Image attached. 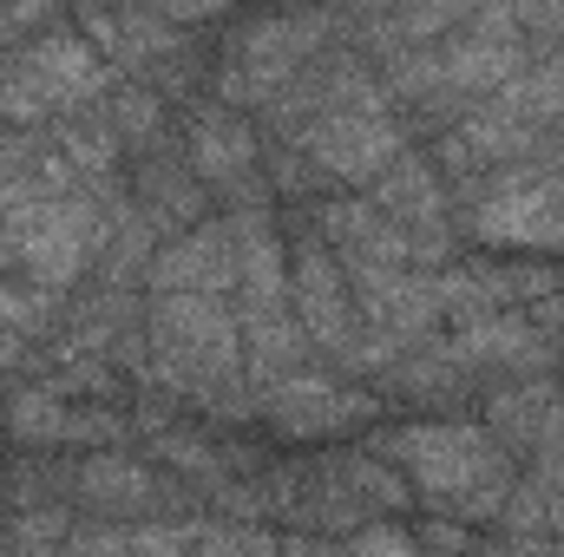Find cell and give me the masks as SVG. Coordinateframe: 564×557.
<instances>
[{
	"instance_id": "cell-3",
	"label": "cell",
	"mask_w": 564,
	"mask_h": 557,
	"mask_svg": "<svg viewBox=\"0 0 564 557\" xmlns=\"http://www.w3.org/2000/svg\"><path fill=\"white\" fill-rule=\"evenodd\" d=\"M479 237L492 243H525V250H564V177L558 171H506L492 197L473 217Z\"/></svg>"
},
{
	"instance_id": "cell-18",
	"label": "cell",
	"mask_w": 564,
	"mask_h": 557,
	"mask_svg": "<svg viewBox=\"0 0 564 557\" xmlns=\"http://www.w3.org/2000/svg\"><path fill=\"white\" fill-rule=\"evenodd\" d=\"M132 551L139 557H184V532H139Z\"/></svg>"
},
{
	"instance_id": "cell-16",
	"label": "cell",
	"mask_w": 564,
	"mask_h": 557,
	"mask_svg": "<svg viewBox=\"0 0 564 557\" xmlns=\"http://www.w3.org/2000/svg\"><path fill=\"white\" fill-rule=\"evenodd\" d=\"M144 204H151V217H191L197 210V190L177 171H151L144 177Z\"/></svg>"
},
{
	"instance_id": "cell-17",
	"label": "cell",
	"mask_w": 564,
	"mask_h": 557,
	"mask_svg": "<svg viewBox=\"0 0 564 557\" xmlns=\"http://www.w3.org/2000/svg\"><path fill=\"white\" fill-rule=\"evenodd\" d=\"M348 557H414V545H408L401 532H388V525H381V532H361Z\"/></svg>"
},
{
	"instance_id": "cell-4",
	"label": "cell",
	"mask_w": 564,
	"mask_h": 557,
	"mask_svg": "<svg viewBox=\"0 0 564 557\" xmlns=\"http://www.w3.org/2000/svg\"><path fill=\"white\" fill-rule=\"evenodd\" d=\"M295 315H302V328H308L315 348H335V354L361 348V315H355L348 276L335 270L328 243H302L295 250Z\"/></svg>"
},
{
	"instance_id": "cell-9",
	"label": "cell",
	"mask_w": 564,
	"mask_h": 557,
	"mask_svg": "<svg viewBox=\"0 0 564 557\" xmlns=\"http://www.w3.org/2000/svg\"><path fill=\"white\" fill-rule=\"evenodd\" d=\"M492 433H499V439H512V446H525V452L558 446V433H564V394L552 387V381L506 387V394L492 401Z\"/></svg>"
},
{
	"instance_id": "cell-14",
	"label": "cell",
	"mask_w": 564,
	"mask_h": 557,
	"mask_svg": "<svg viewBox=\"0 0 564 557\" xmlns=\"http://www.w3.org/2000/svg\"><path fill=\"white\" fill-rule=\"evenodd\" d=\"M53 112V92L26 73V66H13V73H0V119H13V125H33V119H46Z\"/></svg>"
},
{
	"instance_id": "cell-10",
	"label": "cell",
	"mask_w": 564,
	"mask_h": 557,
	"mask_svg": "<svg viewBox=\"0 0 564 557\" xmlns=\"http://www.w3.org/2000/svg\"><path fill=\"white\" fill-rule=\"evenodd\" d=\"M191 157H197V171H204L210 184H243L250 164H257V139H250L230 112H204V119L191 125Z\"/></svg>"
},
{
	"instance_id": "cell-5",
	"label": "cell",
	"mask_w": 564,
	"mask_h": 557,
	"mask_svg": "<svg viewBox=\"0 0 564 557\" xmlns=\"http://www.w3.org/2000/svg\"><path fill=\"white\" fill-rule=\"evenodd\" d=\"M263 414H270V426L289 433V439H328V433L368 419L375 401H368V394H348V387H335V381H322V374H282L276 387H270V401H263Z\"/></svg>"
},
{
	"instance_id": "cell-11",
	"label": "cell",
	"mask_w": 564,
	"mask_h": 557,
	"mask_svg": "<svg viewBox=\"0 0 564 557\" xmlns=\"http://www.w3.org/2000/svg\"><path fill=\"white\" fill-rule=\"evenodd\" d=\"M7 433L20 446H73V407L53 387H20L7 401Z\"/></svg>"
},
{
	"instance_id": "cell-1",
	"label": "cell",
	"mask_w": 564,
	"mask_h": 557,
	"mask_svg": "<svg viewBox=\"0 0 564 557\" xmlns=\"http://www.w3.org/2000/svg\"><path fill=\"white\" fill-rule=\"evenodd\" d=\"M394 452L440 505H459L473 518L506 505V452L492 446L486 426H408L394 439Z\"/></svg>"
},
{
	"instance_id": "cell-20",
	"label": "cell",
	"mask_w": 564,
	"mask_h": 557,
	"mask_svg": "<svg viewBox=\"0 0 564 557\" xmlns=\"http://www.w3.org/2000/svg\"><path fill=\"white\" fill-rule=\"evenodd\" d=\"M7 361H20V335H13V328H0V368H7Z\"/></svg>"
},
{
	"instance_id": "cell-2",
	"label": "cell",
	"mask_w": 564,
	"mask_h": 557,
	"mask_svg": "<svg viewBox=\"0 0 564 557\" xmlns=\"http://www.w3.org/2000/svg\"><path fill=\"white\" fill-rule=\"evenodd\" d=\"M302 151L315 157L322 177H348V184H381L408 157L401 125L388 112H322L302 125Z\"/></svg>"
},
{
	"instance_id": "cell-7",
	"label": "cell",
	"mask_w": 564,
	"mask_h": 557,
	"mask_svg": "<svg viewBox=\"0 0 564 557\" xmlns=\"http://www.w3.org/2000/svg\"><path fill=\"white\" fill-rule=\"evenodd\" d=\"M26 59V73L53 92V106H73V99H93L99 86H106V66H99V46L86 40V33H73V26H46L33 46H20Z\"/></svg>"
},
{
	"instance_id": "cell-19",
	"label": "cell",
	"mask_w": 564,
	"mask_h": 557,
	"mask_svg": "<svg viewBox=\"0 0 564 557\" xmlns=\"http://www.w3.org/2000/svg\"><path fill=\"white\" fill-rule=\"evenodd\" d=\"M66 557H126V545H119V538H73Z\"/></svg>"
},
{
	"instance_id": "cell-6",
	"label": "cell",
	"mask_w": 564,
	"mask_h": 557,
	"mask_svg": "<svg viewBox=\"0 0 564 557\" xmlns=\"http://www.w3.org/2000/svg\"><path fill=\"white\" fill-rule=\"evenodd\" d=\"M237 282V237L230 223H197L171 250H158L151 288L158 295H224Z\"/></svg>"
},
{
	"instance_id": "cell-15",
	"label": "cell",
	"mask_w": 564,
	"mask_h": 557,
	"mask_svg": "<svg viewBox=\"0 0 564 557\" xmlns=\"http://www.w3.org/2000/svg\"><path fill=\"white\" fill-rule=\"evenodd\" d=\"M158 119H164V106H158L144 86H126V92L112 99V132H119V139H151Z\"/></svg>"
},
{
	"instance_id": "cell-8",
	"label": "cell",
	"mask_w": 564,
	"mask_h": 557,
	"mask_svg": "<svg viewBox=\"0 0 564 557\" xmlns=\"http://www.w3.org/2000/svg\"><path fill=\"white\" fill-rule=\"evenodd\" d=\"M446 361H466V368H539V361H552V341L525 315H479V321H459V335L446 341Z\"/></svg>"
},
{
	"instance_id": "cell-12",
	"label": "cell",
	"mask_w": 564,
	"mask_h": 557,
	"mask_svg": "<svg viewBox=\"0 0 564 557\" xmlns=\"http://www.w3.org/2000/svg\"><path fill=\"white\" fill-rule=\"evenodd\" d=\"M79 492H86L93 505H106V512H119V505H144V499H151V472L132 466V459L99 452V459L79 472Z\"/></svg>"
},
{
	"instance_id": "cell-13",
	"label": "cell",
	"mask_w": 564,
	"mask_h": 557,
	"mask_svg": "<svg viewBox=\"0 0 564 557\" xmlns=\"http://www.w3.org/2000/svg\"><path fill=\"white\" fill-rule=\"evenodd\" d=\"M59 144H66L59 157L73 164V177H106V171H112V157H119V132H112V119H106V125H86V119H73Z\"/></svg>"
}]
</instances>
